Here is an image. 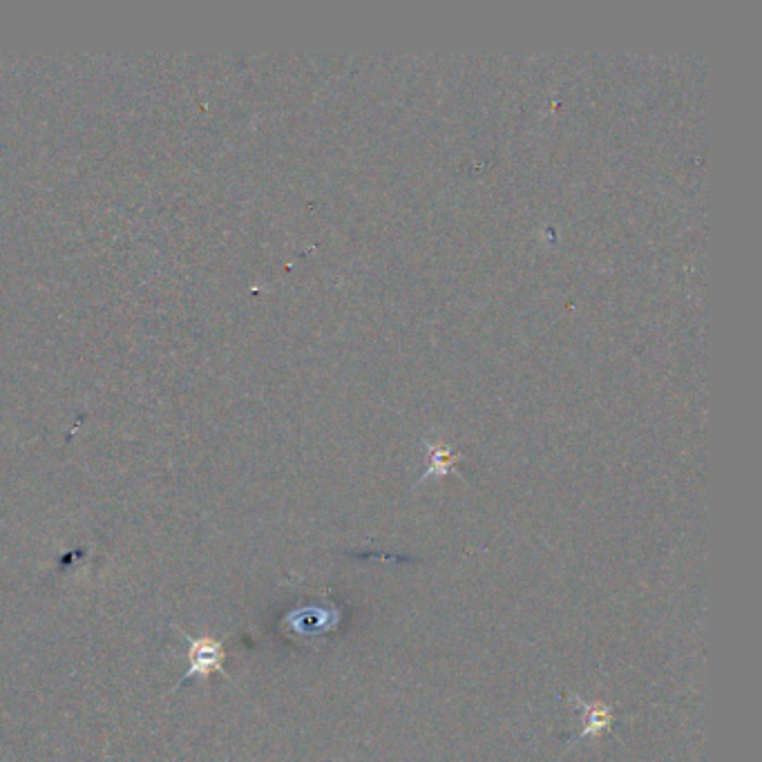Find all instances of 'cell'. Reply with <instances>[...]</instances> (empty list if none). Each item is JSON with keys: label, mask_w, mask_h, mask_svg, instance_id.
<instances>
[{"label": "cell", "mask_w": 762, "mask_h": 762, "mask_svg": "<svg viewBox=\"0 0 762 762\" xmlns=\"http://www.w3.org/2000/svg\"><path fill=\"white\" fill-rule=\"evenodd\" d=\"M568 700L575 704V707L581 711V722L584 727L577 733V736L570 740V745H577L581 740H597L602 738L606 731H611L613 727V709L608 707L606 702H586L581 700L579 695L570 693Z\"/></svg>", "instance_id": "6da1fadb"}, {"label": "cell", "mask_w": 762, "mask_h": 762, "mask_svg": "<svg viewBox=\"0 0 762 762\" xmlns=\"http://www.w3.org/2000/svg\"><path fill=\"white\" fill-rule=\"evenodd\" d=\"M224 646L213 637H190V671L184 675V680L199 675L208 678L215 671H222L224 664Z\"/></svg>", "instance_id": "7a4b0ae2"}]
</instances>
